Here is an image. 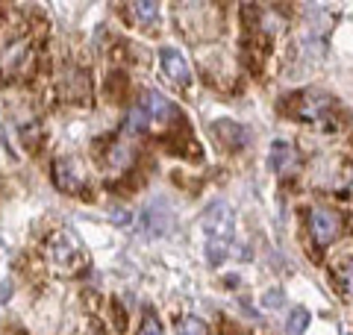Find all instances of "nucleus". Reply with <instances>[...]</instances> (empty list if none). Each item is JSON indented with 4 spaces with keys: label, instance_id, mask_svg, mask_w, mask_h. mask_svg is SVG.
<instances>
[{
    "label": "nucleus",
    "instance_id": "6e6552de",
    "mask_svg": "<svg viewBox=\"0 0 353 335\" xmlns=\"http://www.w3.org/2000/svg\"><path fill=\"white\" fill-rule=\"evenodd\" d=\"M159 59H162V68H165V74H168L174 83L189 85V80H192V71H189V62H185V56H183L180 50H176V48H162Z\"/></svg>",
    "mask_w": 353,
    "mask_h": 335
},
{
    "label": "nucleus",
    "instance_id": "a211bd4d",
    "mask_svg": "<svg viewBox=\"0 0 353 335\" xmlns=\"http://www.w3.org/2000/svg\"><path fill=\"white\" fill-rule=\"evenodd\" d=\"M132 12H136L141 24H150V21L159 18V6L157 3H132Z\"/></svg>",
    "mask_w": 353,
    "mask_h": 335
},
{
    "label": "nucleus",
    "instance_id": "0eeeda50",
    "mask_svg": "<svg viewBox=\"0 0 353 335\" xmlns=\"http://www.w3.org/2000/svg\"><path fill=\"white\" fill-rule=\"evenodd\" d=\"M212 136L218 139L221 148H227V150H241L248 144V130L239 127L236 121H215Z\"/></svg>",
    "mask_w": 353,
    "mask_h": 335
},
{
    "label": "nucleus",
    "instance_id": "7ed1b4c3",
    "mask_svg": "<svg viewBox=\"0 0 353 335\" xmlns=\"http://www.w3.org/2000/svg\"><path fill=\"white\" fill-rule=\"evenodd\" d=\"M339 230H341V218L336 215L333 209H327V206L309 209V236H312V241L318 244V247L333 244L336 236H339Z\"/></svg>",
    "mask_w": 353,
    "mask_h": 335
},
{
    "label": "nucleus",
    "instance_id": "39448f33",
    "mask_svg": "<svg viewBox=\"0 0 353 335\" xmlns=\"http://www.w3.org/2000/svg\"><path fill=\"white\" fill-rule=\"evenodd\" d=\"M53 183H57V188L65 194H83L85 192V176L74 159H59L53 165Z\"/></svg>",
    "mask_w": 353,
    "mask_h": 335
},
{
    "label": "nucleus",
    "instance_id": "9d476101",
    "mask_svg": "<svg viewBox=\"0 0 353 335\" xmlns=\"http://www.w3.org/2000/svg\"><path fill=\"white\" fill-rule=\"evenodd\" d=\"M59 94L71 103H83L88 100V77L85 71H68L65 74V83L59 85Z\"/></svg>",
    "mask_w": 353,
    "mask_h": 335
},
{
    "label": "nucleus",
    "instance_id": "6ab92c4d",
    "mask_svg": "<svg viewBox=\"0 0 353 335\" xmlns=\"http://www.w3.org/2000/svg\"><path fill=\"white\" fill-rule=\"evenodd\" d=\"M139 335H165V332H162V323H159V318L153 315V312H148L145 321H141Z\"/></svg>",
    "mask_w": 353,
    "mask_h": 335
},
{
    "label": "nucleus",
    "instance_id": "aec40b11",
    "mask_svg": "<svg viewBox=\"0 0 353 335\" xmlns=\"http://www.w3.org/2000/svg\"><path fill=\"white\" fill-rule=\"evenodd\" d=\"M262 303L268 306V309H277V306H283V292H280V288H274V292H268V294L262 297Z\"/></svg>",
    "mask_w": 353,
    "mask_h": 335
},
{
    "label": "nucleus",
    "instance_id": "4468645a",
    "mask_svg": "<svg viewBox=\"0 0 353 335\" xmlns=\"http://www.w3.org/2000/svg\"><path fill=\"white\" fill-rule=\"evenodd\" d=\"M306 327H309V312L303 306H297L289 315V321H285V332H289V335H303Z\"/></svg>",
    "mask_w": 353,
    "mask_h": 335
},
{
    "label": "nucleus",
    "instance_id": "f257e3e1",
    "mask_svg": "<svg viewBox=\"0 0 353 335\" xmlns=\"http://www.w3.org/2000/svg\"><path fill=\"white\" fill-rule=\"evenodd\" d=\"M201 227L206 232V259L221 265L230 253V241H233V209L224 200H215L201 215Z\"/></svg>",
    "mask_w": 353,
    "mask_h": 335
},
{
    "label": "nucleus",
    "instance_id": "f03ea898",
    "mask_svg": "<svg viewBox=\"0 0 353 335\" xmlns=\"http://www.w3.org/2000/svg\"><path fill=\"white\" fill-rule=\"evenodd\" d=\"M48 259L53 267H59L62 274H74L77 267L83 265L85 256H83L80 241H77L68 230H62L48 241Z\"/></svg>",
    "mask_w": 353,
    "mask_h": 335
},
{
    "label": "nucleus",
    "instance_id": "20e7f679",
    "mask_svg": "<svg viewBox=\"0 0 353 335\" xmlns=\"http://www.w3.org/2000/svg\"><path fill=\"white\" fill-rule=\"evenodd\" d=\"M330 112H333V100L324 97V94H315V92H306V94H297V109H294V115L301 118V121H309V124H321L327 127H333V121H330Z\"/></svg>",
    "mask_w": 353,
    "mask_h": 335
},
{
    "label": "nucleus",
    "instance_id": "f3484780",
    "mask_svg": "<svg viewBox=\"0 0 353 335\" xmlns=\"http://www.w3.org/2000/svg\"><path fill=\"white\" fill-rule=\"evenodd\" d=\"M176 335H209V329L201 318H183L176 323Z\"/></svg>",
    "mask_w": 353,
    "mask_h": 335
},
{
    "label": "nucleus",
    "instance_id": "dca6fc26",
    "mask_svg": "<svg viewBox=\"0 0 353 335\" xmlns=\"http://www.w3.org/2000/svg\"><path fill=\"white\" fill-rule=\"evenodd\" d=\"M145 127H148V115H145V109H141V106H136L127 115V121H124V132H127V136H136V132H141Z\"/></svg>",
    "mask_w": 353,
    "mask_h": 335
},
{
    "label": "nucleus",
    "instance_id": "2eb2a0df",
    "mask_svg": "<svg viewBox=\"0 0 353 335\" xmlns=\"http://www.w3.org/2000/svg\"><path fill=\"white\" fill-rule=\"evenodd\" d=\"M289 159H294V150L289 148V144H285V141H277V144H274V148H271V159H268V165L274 168V171H283Z\"/></svg>",
    "mask_w": 353,
    "mask_h": 335
},
{
    "label": "nucleus",
    "instance_id": "9b49d317",
    "mask_svg": "<svg viewBox=\"0 0 353 335\" xmlns=\"http://www.w3.org/2000/svg\"><path fill=\"white\" fill-rule=\"evenodd\" d=\"M145 223H148V232H153V236H162V232H168V230H171L174 215H171V209L165 206L162 200H157L153 206H148V212H145Z\"/></svg>",
    "mask_w": 353,
    "mask_h": 335
},
{
    "label": "nucleus",
    "instance_id": "423d86ee",
    "mask_svg": "<svg viewBox=\"0 0 353 335\" xmlns=\"http://www.w3.org/2000/svg\"><path fill=\"white\" fill-rule=\"evenodd\" d=\"M141 109H145L148 121H159V124H171V121L180 118V112L171 103L165 94L159 92H145V100H141Z\"/></svg>",
    "mask_w": 353,
    "mask_h": 335
},
{
    "label": "nucleus",
    "instance_id": "1a4fd4ad",
    "mask_svg": "<svg viewBox=\"0 0 353 335\" xmlns=\"http://www.w3.org/2000/svg\"><path fill=\"white\" fill-rule=\"evenodd\" d=\"M27 53H30V41H12L0 50V74L6 77H15L21 71V65L27 62Z\"/></svg>",
    "mask_w": 353,
    "mask_h": 335
},
{
    "label": "nucleus",
    "instance_id": "f8f14e48",
    "mask_svg": "<svg viewBox=\"0 0 353 335\" xmlns=\"http://www.w3.org/2000/svg\"><path fill=\"white\" fill-rule=\"evenodd\" d=\"M132 159H136V150H132V144L127 141H112L106 148V168H115V171H124V168L132 165Z\"/></svg>",
    "mask_w": 353,
    "mask_h": 335
},
{
    "label": "nucleus",
    "instance_id": "ddd939ff",
    "mask_svg": "<svg viewBox=\"0 0 353 335\" xmlns=\"http://www.w3.org/2000/svg\"><path fill=\"white\" fill-rule=\"evenodd\" d=\"M336 285L347 300H353V262H341L336 267Z\"/></svg>",
    "mask_w": 353,
    "mask_h": 335
}]
</instances>
